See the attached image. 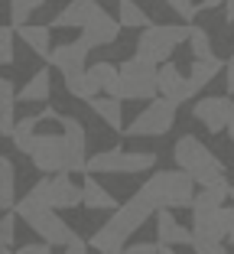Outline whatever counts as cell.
Here are the masks:
<instances>
[{"label":"cell","instance_id":"cell-1","mask_svg":"<svg viewBox=\"0 0 234 254\" xmlns=\"http://www.w3.org/2000/svg\"><path fill=\"white\" fill-rule=\"evenodd\" d=\"M156 212H159V209H156V202H153V199H150V192L140 186L127 202H121V205H117V212H114V215L107 218L104 225H101L98 232L88 238L91 251L124 248V245L130 241V235L140 232V228H143V222H146V218H153Z\"/></svg>","mask_w":234,"mask_h":254},{"label":"cell","instance_id":"cell-2","mask_svg":"<svg viewBox=\"0 0 234 254\" xmlns=\"http://www.w3.org/2000/svg\"><path fill=\"white\" fill-rule=\"evenodd\" d=\"M173 163L179 170H186L195 180V186H212L215 180L225 176V163L205 147V140H198L195 134H182L173 147Z\"/></svg>","mask_w":234,"mask_h":254},{"label":"cell","instance_id":"cell-3","mask_svg":"<svg viewBox=\"0 0 234 254\" xmlns=\"http://www.w3.org/2000/svg\"><path fill=\"white\" fill-rule=\"evenodd\" d=\"M156 209H192L195 199V180L186 170H156L143 183Z\"/></svg>","mask_w":234,"mask_h":254},{"label":"cell","instance_id":"cell-4","mask_svg":"<svg viewBox=\"0 0 234 254\" xmlns=\"http://www.w3.org/2000/svg\"><path fill=\"white\" fill-rule=\"evenodd\" d=\"M192 26H182V23H159V26H146L140 36H137V56L146 62H169V56L179 49L182 43H189Z\"/></svg>","mask_w":234,"mask_h":254},{"label":"cell","instance_id":"cell-5","mask_svg":"<svg viewBox=\"0 0 234 254\" xmlns=\"http://www.w3.org/2000/svg\"><path fill=\"white\" fill-rule=\"evenodd\" d=\"M156 170V153L150 150H121L107 147L88 157V173H114V176H137Z\"/></svg>","mask_w":234,"mask_h":254},{"label":"cell","instance_id":"cell-6","mask_svg":"<svg viewBox=\"0 0 234 254\" xmlns=\"http://www.w3.org/2000/svg\"><path fill=\"white\" fill-rule=\"evenodd\" d=\"M159 95V65L140 56L121 62V98L124 101H153Z\"/></svg>","mask_w":234,"mask_h":254},{"label":"cell","instance_id":"cell-7","mask_svg":"<svg viewBox=\"0 0 234 254\" xmlns=\"http://www.w3.org/2000/svg\"><path fill=\"white\" fill-rule=\"evenodd\" d=\"M176 111H179V105H173V101L163 98V95H156L143 111L124 127V134H127V137H163V134L173 130Z\"/></svg>","mask_w":234,"mask_h":254},{"label":"cell","instance_id":"cell-8","mask_svg":"<svg viewBox=\"0 0 234 254\" xmlns=\"http://www.w3.org/2000/svg\"><path fill=\"white\" fill-rule=\"evenodd\" d=\"M33 170L46 173V176H55V173L68 170V147H65V134H36V143H33Z\"/></svg>","mask_w":234,"mask_h":254},{"label":"cell","instance_id":"cell-9","mask_svg":"<svg viewBox=\"0 0 234 254\" xmlns=\"http://www.w3.org/2000/svg\"><path fill=\"white\" fill-rule=\"evenodd\" d=\"M192 118H195L208 134H221V130H228V124L234 121V101L228 95L198 98L195 108H192Z\"/></svg>","mask_w":234,"mask_h":254},{"label":"cell","instance_id":"cell-10","mask_svg":"<svg viewBox=\"0 0 234 254\" xmlns=\"http://www.w3.org/2000/svg\"><path fill=\"white\" fill-rule=\"evenodd\" d=\"M59 130L68 147V173H88V130L72 114H59Z\"/></svg>","mask_w":234,"mask_h":254},{"label":"cell","instance_id":"cell-11","mask_svg":"<svg viewBox=\"0 0 234 254\" xmlns=\"http://www.w3.org/2000/svg\"><path fill=\"white\" fill-rule=\"evenodd\" d=\"M30 228L39 235V241H49L52 248H65L78 238V235L72 232V225L59 215V209H46V212H39V215H33Z\"/></svg>","mask_w":234,"mask_h":254},{"label":"cell","instance_id":"cell-12","mask_svg":"<svg viewBox=\"0 0 234 254\" xmlns=\"http://www.w3.org/2000/svg\"><path fill=\"white\" fill-rule=\"evenodd\" d=\"M46 209H52V176L39 173V180L26 189V195H20V202H16V215H20L23 222H30L33 215H39V212H46Z\"/></svg>","mask_w":234,"mask_h":254},{"label":"cell","instance_id":"cell-13","mask_svg":"<svg viewBox=\"0 0 234 254\" xmlns=\"http://www.w3.org/2000/svg\"><path fill=\"white\" fill-rule=\"evenodd\" d=\"M88 53L91 46L85 39H75V43H62V46H52V56H49V65L59 68L62 75H75V72H85L88 65Z\"/></svg>","mask_w":234,"mask_h":254},{"label":"cell","instance_id":"cell-14","mask_svg":"<svg viewBox=\"0 0 234 254\" xmlns=\"http://www.w3.org/2000/svg\"><path fill=\"white\" fill-rule=\"evenodd\" d=\"M159 95L169 98L173 105H186L189 98H195V91H192V85H189V75L179 72V65L163 62V65H159Z\"/></svg>","mask_w":234,"mask_h":254},{"label":"cell","instance_id":"cell-15","mask_svg":"<svg viewBox=\"0 0 234 254\" xmlns=\"http://www.w3.org/2000/svg\"><path fill=\"white\" fill-rule=\"evenodd\" d=\"M121 20H114L111 13H104V10H98V13L91 16L88 23L82 26V39L91 46V49H98V46H111L114 39H117V33H121Z\"/></svg>","mask_w":234,"mask_h":254},{"label":"cell","instance_id":"cell-16","mask_svg":"<svg viewBox=\"0 0 234 254\" xmlns=\"http://www.w3.org/2000/svg\"><path fill=\"white\" fill-rule=\"evenodd\" d=\"M228 238L225 218H221V209L215 212H192V245L195 241H205V245H218V241Z\"/></svg>","mask_w":234,"mask_h":254},{"label":"cell","instance_id":"cell-17","mask_svg":"<svg viewBox=\"0 0 234 254\" xmlns=\"http://www.w3.org/2000/svg\"><path fill=\"white\" fill-rule=\"evenodd\" d=\"M98 10H101L98 0H68L65 7L55 13V20L49 23V26H59V30H82Z\"/></svg>","mask_w":234,"mask_h":254},{"label":"cell","instance_id":"cell-18","mask_svg":"<svg viewBox=\"0 0 234 254\" xmlns=\"http://www.w3.org/2000/svg\"><path fill=\"white\" fill-rule=\"evenodd\" d=\"M75 205H85V186H78L72 176L65 173H55L52 176V209L59 212H68Z\"/></svg>","mask_w":234,"mask_h":254},{"label":"cell","instance_id":"cell-19","mask_svg":"<svg viewBox=\"0 0 234 254\" xmlns=\"http://www.w3.org/2000/svg\"><path fill=\"white\" fill-rule=\"evenodd\" d=\"M156 238L163 241V245H192V228H186V225L176 222L173 209H159L156 212Z\"/></svg>","mask_w":234,"mask_h":254},{"label":"cell","instance_id":"cell-20","mask_svg":"<svg viewBox=\"0 0 234 254\" xmlns=\"http://www.w3.org/2000/svg\"><path fill=\"white\" fill-rule=\"evenodd\" d=\"M124 98H114V95H94L88 101V108L104 121L111 130H124Z\"/></svg>","mask_w":234,"mask_h":254},{"label":"cell","instance_id":"cell-21","mask_svg":"<svg viewBox=\"0 0 234 254\" xmlns=\"http://www.w3.org/2000/svg\"><path fill=\"white\" fill-rule=\"evenodd\" d=\"M16 36L30 46L39 59L52 56V26H33V23H26V26H16Z\"/></svg>","mask_w":234,"mask_h":254},{"label":"cell","instance_id":"cell-22","mask_svg":"<svg viewBox=\"0 0 234 254\" xmlns=\"http://www.w3.org/2000/svg\"><path fill=\"white\" fill-rule=\"evenodd\" d=\"M85 205L88 209H101V212H117V195H111V189L101 186L94 180V173H85Z\"/></svg>","mask_w":234,"mask_h":254},{"label":"cell","instance_id":"cell-23","mask_svg":"<svg viewBox=\"0 0 234 254\" xmlns=\"http://www.w3.org/2000/svg\"><path fill=\"white\" fill-rule=\"evenodd\" d=\"M16 101H20V91H13V82L0 78V134L3 137H13V127H16L13 105Z\"/></svg>","mask_w":234,"mask_h":254},{"label":"cell","instance_id":"cell-24","mask_svg":"<svg viewBox=\"0 0 234 254\" xmlns=\"http://www.w3.org/2000/svg\"><path fill=\"white\" fill-rule=\"evenodd\" d=\"M228 62H221L218 56H212V59H192V72H189V85H192V91H202V88H208V85L215 82V75L225 68Z\"/></svg>","mask_w":234,"mask_h":254},{"label":"cell","instance_id":"cell-25","mask_svg":"<svg viewBox=\"0 0 234 254\" xmlns=\"http://www.w3.org/2000/svg\"><path fill=\"white\" fill-rule=\"evenodd\" d=\"M49 95H52V72L49 68H39L36 75H30V82L20 88V101H30V105L49 101Z\"/></svg>","mask_w":234,"mask_h":254},{"label":"cell","instance_id":"cell-26","mask_svg":"<svg viewBox=\"0 0 234 254\" xmlns=\"http://www.w3.org/2000/svg\"><path fill=\"white\" fill-rule=\"evenodd\" d=\"M43 111L39 114H26V118H20L16 121V127H13V147L20 150V153H26L30 157L33 153V143H36V127L43 124Z\"/></svg>","mask_w":234,"mask_h":254},{"label":"cell","instance_id":"cell-27","mask_svg":"<svg viewBox=\"0 0 234 254\" xmlns=\"http://www.w3.org/2000/svg\"><path fill=\"white\" fill-rule=\"evenodd\" d=\"M88 72H91V78L98 82V88L104 91V95L121 98V65H114V62H94Z\"/></svg>","mask_w":234,"mask_h":254},{"label":"cell","instance_id":"cell-28","mask_svg":"<svg viewBox=\"0 0 234 254\" xmlns=\"http://www.w3.org/2000/svg\"><path fill=\"white\" fill-rule=\"evenodd\" d=\"M16 166L10 157H0V205L3 212L16 209Z\"/></svg>","mask_w":234,"mask_h":254},{"label":"cell","instance_id":"cell-29","mask_svg":"<svg viewBox=\"0 0 234 254\" xmlns=\"http://www.w3.org/2000/svg\"><path fill=\"white\" fill-rule=\"evenodd\" d=\"M62 78H65V91L72 98H78V101H91L94 95H101L98 82L91 78L88 68H85V72H75V75H62Z\"/></svg>","mask_w":234,"mask_h":254},{"label":"cell","instance_id":"cell-30","mask_svg":"<svg viewBox=\"0 0 234 254\" xmlns=\"http://www.w3.org/2000/svg\"><path fill=\"white\" fill-rule=\"evenodd\" d=\"M117 20L127 30H146L150 26V16L143 13V7L137 0H117Z\"/></svg>","mask_w":234,"mask_h":254},{"label":"cell","instance_id":"cell-31","mask_svg":"<svg viewBox=\"0 0 234 254\" xmlns=\"http://www.w3.org/2000/svg\"><path fill=\"white\" fill-rule=\"evenodd\" d=\"M189 49H192V59H212L215 56V46H212V36L205 26H192L189 33Z\"/></svg>","mask_w":234,"mask_h":254},{"label":"cell","instance_id":"cell-32","mask_svg":"<svg viewBox=\"0 0 234 254\" xmlns=\"http://www.w3.org/2000/svg\"><path fill=\"white\" fill-rule=\"evenodd\" d=\"M46 0H10V23L13 26H26L30 23V13L39 10Z\"/></svg>","mask_w":234,"mask_h":254},{"label":"cell","instance_id":"cell-33","mask_svg":"<svg viewBox=\"0 0 234 254\" xmlns=\"http://www.w3.org/2000/svg\"><path fill=\"white\" fill-rule=\"evenodd\" d=\"M215 209H221V199L208 186H202V192H195V199H192V212H215Z\"/></svg>","mask_w":234,"mask_h":254},{"label":"cell","instance_id":"cell-34","mask_svg":"<svg viewBox=\"0 0 234 254\" xmlns=\"http://www.w3.org/2000/svg\"><path fill=\"white\" fill-rule=\"evenodd\" d=\"M13 23H7L3 30H0V62L3 65H13Z\"/></svg>","mask_w":234,"mask_h":254},{"label":"cell","instance_id":"cell-35","mask_svg":"<svg viewBox=\"0 0 234 254\" xmlns=\"http://www.w3.org/2000/svg\"><path fill=\"white\" fill-rule=\"evenodd\" d=\"M16 209H10V212H3V218H0V241L3 245H13V235H16Z\"/></svg>","mask_w":234,"mask_h":254},{"label":"cell","instance_id":"cell-36","mask_svg":"<svg viewBox=\"0 0 234 254\" xmlns=\"http://www.w3.org/2000/svg\"><path fill=\"white\" fill-rule=\"evenodd\" d=\"M163 3H166L169 10H176V13L182 16V20H195V3H192V0H163Z\"/></svg>","mask_w":234,"mask_h":254},{"label":"cell","instance_id":"cell-37","mask_svg":"<svg viewBox=\"0 0 234 254\" xmlns=\"http://www.w3.org/2000/svg\"><path fill=\"white\" fill-rule=\"evenodd\" d=\"M221 218H225V228H228V241L234 245V205H221Z\"/></svg>","mask_w":234,"mask_h":254},{"label":"cell","instance_id":"cell-38","mask_svg":"<svg viewBox=\"0 0 234 254\" xmlns=\"http://www.w3.org/2000/svg\"><path fill=\"white\" fill-rule=\"evenodd\" d=\"M16 254H52V245H49V241H39V245H23Z\"/></svg>","mask_w":234,"mask_h":254},{"label":"cell","instance_id":"cell-39","mask_svg":"<svg viewBox=\"0 0 234 254\" xmlns=\"http://www.w3.org/2000/svg\"><path fill=\"white\" fill-rule=\"evenodd\" d=\"M88 241H82V238H75V241H72V245H65V248H62V254H88Z\"/></svg>","mask_w":234,"mask_h":254},{"label":"cell","instance_id":"cell-40","mask_svg":"<svg viewBox=\"0 0 234 254\" xmlns=\"http://www.w3.org/2000/svg\"><path fill=\"white\" fill-rule=\"evenodd\" d=\"M225 88L234 91V56L228 59V65H225Z\"/></svg>","mask_w":234,"mask_h":254},{"label":"cell","instance_id":"cell-41","mask_svg":"<svg viewBox=\"0 0 234 254\" xmlns=\"http://www.w3.org/2000/svg\"><path fill=\"white\" fill-rule=\"evenodd\" d=\"M221 3H225V0H198V3H195V10L202 13V10H215V7H221Z\"/></svg>","mask_w":234,"mask_h":254},{"label":"cell","instance_id":"cell-42","mask_svg":"<svg viewBox=\"0 0 234 254\" xmlns=\"http://www.w3.org/2000/svg\"><path fill=\"white\" fill-rule=\"evenodd\" d=\"M225 20L234 23V0H225Z\"/></svg>","mask_w":234,"mask_h":254},{"label":"cell","instance_id":"cell-43","mask_svg":"<svg viewBox=\"0 0 234 254\" xmlns=\"http://www.w3.org/2000/svg\"><path fill=\"white\" fill-rule=\"evenodd\" d=\"M101 254H124V248H107V251H101Z\"/></svg>","mask_w":234,"mask_h":254},{"label":"cell","instance_id":"cell-44","mask_svg":"<svg viewBox=\"0 0 234 254\" xmlns=\"http://www.w3.org/2000/svg\"><path fill=\"white\" fill-rule=\"evenodd\" d=\"M228 137H231V143H234V121L228 124Z\"/></svg>","mask_w":234,"mask_h":254},{"label":"cell","instance_id":"cell-45","mask_svg":"<svg viewBox=\"0 0 234 254\" xmlns=\"http://www.w3.org/2000/svg\"><path fill=\"white\" fill-rule=\"evenodd\" d=\"M0 254H13V251H10V245H3V248H0Z\"/></svg>","mask_w":234,"mask_h":254},{"label":"cell","instance_id":"cell-46","mask_svg":"<svg viewBox=\"0 0 234 254\" xmlns=\"http://www.w3.org/2000/svg\"><path fill=\"white\" fill-rule=\"evenodd\" d=\"M231 199H234V186H231Z\"/></svg>","mask_w":234,"mask_h":254}]
</instances>
